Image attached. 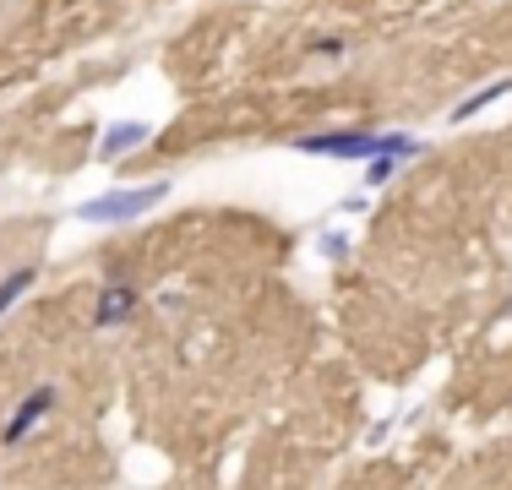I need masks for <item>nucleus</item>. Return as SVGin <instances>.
I'll use <instances>...</instances> for the list:
<instances>
[{"mask_svg": "<svg viewBox=\"0 0 512 490\" xmlns=\"http://www.w3.org/2000/svg\"><path fill=\"white\" fill-rule=\"evenodd\" d=\"M169 202V180H148V186H120V191H104V196H88V202L77 207L82 224H131V218H142L148 207Z\"/></svg>", "mask_w": 512, "mask_h": 490, "instance_id": "nucleus-1", "label": "nucleus"}, {"mask_svg": "<svg viewBox=\"0 0 512 490\" xmlns=\"http://www.w3.org/2000/svg\"><path fill=\"white\" fill-rule=\"evenodd\" d=\"M316 245H322L327 262H344V256H349V235H338V229H322V235H316Z\"/></svg>", "mask_w": 512, "mask_h": 490, "instance_id": "nucleus-9", "label": "nucleus"}, {"mask_svg": "<svg viewBox=\"0 0 512 490\" xmlns=\"http://www.w3.org/2000/svg\"><path fill=\"white\" fill-rule=\"evenodd\" d=\"M50 409H55V382H39V387L28 392V398L17 403V409H11V420H6V431H0V441H6V447L28 441L33 431H39V420H44Z\"/></svg>", "mask_w": 512, "mask_h": 490, "instance_id": "nucleus-3", "label": "nucleus"}, {"mask_svg": "<svg viewBox=\"0 0 512 490\" xmlns=\"http://www.w3.org/2000/svg\"><path fill=\"white\" fill-rule=\"evenodd\" d=\"M131 311H137V289L131 284H104L99 305H93V327H120Z\"/></svg>", "mask_w": 512, "mask_h": 490, "instance_id": "nucleus-5", "label": "nucleus"}, {"mask_svg": "<svg viewBox=\"0 0 512 490\" xmlns=\"http://www.w3.org/2000/svg\"><path fill=\"white\" fill-rule=\"evenodd\" d=\"M398 164H404V158H393V153H376V158H365V186H387V180L398 175Z\"/></svg>", "mask_w": 512, "mask_h": 490, "instance_id": "nucleus-8", "label": "nucleus"}, {"mask_svg": "<svg viewBox=\"0 0 512 490\" xmlns=\"http://www.w3.org/2000/svg\"><path fill=\"white\" fill-rule=\"evenodd\" d=\"M33 284H39V267H11V273L0 278V322H6V311H11V305H17Z\"/></svg>", "mask_w": 512, "mask_h": 490, "instance_id": "nucleus-7", "label": "nucleus"}, {"mask_svg": "<svg viewBox=\"0 0 512 490\" xmlns=\"http://www.w3.org/2000/svg\"><path fill=\"white\" fill-rule=\"evenodd\" d=\"M148 142H153L148 120H115V126H104V137H99V158H104V164H115V158L137 153V147H148Z\"/></svg>", "mask_w": 512, "mask_h": 490, "instance_id": "nucleus-4", "label": "nucleus"}, {"mask_svg": "<svg viewBox=\"0 0 512 490\" xmlns=\"http://www.w3.org/2000/svg\"><path fill=\"white\" fill-rule=\"evenodd\" d=\"M507 93H512V77H502V82H491V88H480V93H469V98H463V104L453 109V120H458V126H463V120L485 115V109H491V104H502Z\"/></svg>", "mask_w": 512, "mask_h": 490, "instance_id": "nucleus-6", "label": "nucleus"}, {"mask_svg": "<svg viewBox=\"0 0 512 490\" xmlns=\"http://www.w3.org/2000/svg\"><path fill=\"white\" fill-rule=\"evenodd\" d=\"M300 153L311 158H338V164H365V158L382 153V131H306L295 137Z\"/></svg>", "mask_w": 512, "mask_h": 490, "instance_id": "nucleus-2", "label": "nucleus"}, {"mask_svg": "<svg viewBox=\"0 0 512 490\" xmlns=\"http://www.w3.org/2000/svg\"><path fill=\"white\" fill-rule=\"evenodd\" d=\"M344 49H349L344 39H316V44H311V55H327V60H333V55H344Z\"/></svg>", "mask_w": 512, "mask_h": 490, "instance_id": "nucleus-10", "label": "nucleus"}]
</instances>
